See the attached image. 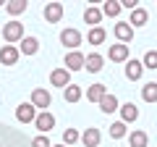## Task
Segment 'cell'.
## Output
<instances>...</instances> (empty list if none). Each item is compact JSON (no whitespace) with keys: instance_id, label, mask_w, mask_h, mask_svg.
Returning a JSON list of instances; mask_svg holds the SVG:
<instances>
[{"instance_id":"obj_13","label":"cell","mask_w":157,"mask_h":147,"mask_svg":"<svg viewBox=\"0 0 157 147\" xmlns=\"http://www.w3.org/2000/svg\"><path fill=\"white\" fill-rule=\"evenodd\" d=\"M16 47H18V53H21V55H37V53H39V40L26 34V37H24Z\"/></svg>"},{"instance_id":"obj_29","label":"cell","mask_w":157,"mask_h":147,"mask_svg":"<svg viewBox=\"0 0 157 147\" xmlns=\"http://www.w3.org/2000/svg\"><path fill=\"white\" fill-rule=\"evenodd\" d=\"M78 139H81V134H78V129H66V131H63V145H66V147L76 145Z\"/></svg>"},{"instance_id":"obj_25","label":"cell","mask_w":157,"mask_h":147,"mask_svg":"<svg viewBox=\"0 0 157 147\" xmlns=\"http://www.w3.org/2000/svg\"><path fill=\"white\" fill-rule=\"evenodd\" d=\"M141 100L144 102H157V81H147L141 87Z\"/></svg>"},{"instance_id":"obj_28","label":"cell","mask_w":157,"mask_h":147,"mask_svg":"<svg viewBox=\"0 0 157 147\" xmlns=\"http://www.w3.org/2000/svg\"><path fill=\"white\" fill-rule=\"evenodd\" d=\"M141 66L149 68V71H155V68H157V50H147L144 58H141Z\"/></svg>"},{"instance_id":"obj_15","label":"cell","mask_w":157,"mask_h":147,"mask_svg":"<svg viewBox=\"0 0 157 147\" xmlns=\"http://www.w3.org/2000/svg\"><path fill=\"white\" fill-rule=\"evenodd\" d=\"M118 110H121V121H123L126 126H128V124H134V121L139 118V108H136L134 102H123V105L118 108Z\"/></svg>"},{"instance_id":"obj_7","label":"cell","mask_w":157,"mask_h":147,"mask_svg":"<svg viewBox=\"0 0 157 147\" xmlns=\"http://www.w3.org/2000/svg\"><path fill=\"white\" fill-rule=\"evenodd\" d=\"M37 113H39V110L32 105V102H21V105L16 108V121H21V124H34Z\"/></svg>"},{"instance_id":"obj_4","label":"cell","mask_w":157,"mask_h":147,"mask_svg":"<svg viewBox=\"0 0 157 147\" xmlns=\"http://www.w3.org/2000/svg\"><path fill=\"white\" fill-rule=\"evenodd\" d=\"M34 126H37L39 134H50V131L55 129V116H52L50 110H39L37 118H34Z\"/></svg>"},{"instance_id":"obj_24","label":"cell","mask_w":157,"mask_h":147,"mask_svg":"<svg viewBox=\"0 0 157 147\" xmlns=\"http://www.w3.org/2000/svg\"><path fill=\"white\" fill-rule=\"evenodd\" d=\"M63 97H66V102H78L81 97H84V89L78 84H68L66 89H63Z\"/></svg>"},{"instance_id":"obj_32","label":"cell","mask_w":157,"mask_h":147,"mask_svg":"<svg viewBox=\"0 0 157 147\" xmlns=\"http://www.w3.org/2000/svg\"><path fill=\"white\" fill-rule=\"evenodd\" d=\"M52 147H66V145H63V142H60V145H52Z\"/></svg>"},{"instance_id":"obj_14","label":"cell","mask_w":157,"mask_h":147,"mask_svg":"<svg viewBox=\"0 0 157 147\" xmlns=\"http://www.w3.org/2000/svg\"><path fill=\"white\" fill-rule=\"evenodd\" d=\"M102 66H105V58H102L100 53H89L86 61H84V71H89V74H100Z\"/></svg>"},{"instance_id":"obj_17","label":"cell","mask_w":157,"mask_h":147,"mask_svg":"<svg viewBox=\"0 0 157 147\" xmlns=\"http://www.w3.org/2000/svg\"><path fill=\"white\" fill-rule=\"evenodd\" d=\"M97 105H100V110H102V113H107V116H110V113H115L118 108H121V102H118V97L113 95V92H107V95L102 97V100L97 102Z\"/></svg>"},{"instance_id":"obj_6","label":"cell","mask_w":157,"mask_h":147,"mask_svg":"<svg viewBox=\"0 0 157 147\" xmlns=\"http://www.w3.org/2000/svg\"><path fill=\"white\" fill-rule=\"evenodd\" d=\"M84 61H86V55L81 50H71V53H66V71L68 74H73V71H81L84 68Z\"/></svg>"},{"instance_id":"obj_30","label":"cell","mask_w":157,"mask_h":147,"mask_svg":"<svg viewBox=\"0 0 157 147\" xmlns=\"http://www.w3.org/2000/svg\"><path fill=\"white\" fill-rule=\"evenodd\" d=\"M32 147H52V145H50V139H47V134H37L32 139Z\"/></svg>"},{"instance_id":"obj_18","label":"cell","mask_w":157,"mask_h":147,"mask_svg":"<svg viewBox=\"0 0 157 147\" xmlns=\"http://www.w3.org/2000/svg\"><path fill=\"white\" fill-rule=\"evenodd\" d=\"M147 21H149V13L144 11V8H134L131 11V18H128V26L131 29H136V26H147Z\"/></svg>"},{"instance_id":"obj_1","label":"cell","mask_w":157,"mask_h":147,"mask_svg":"<svg viewBox=\"0 0 157 147\" xmlns=\"http://www.w3.org/2000/svg\"><path fill=\"white\" fill-rule=\"evenodd\" d=\"M24 37H26V34H24V24L18 21V18H11V21L3 26V40H6V45H18Z\"/></svg>"},{"instance_id":"obj_11","label":"cell","mask_w":157,"mask_h":147,"mask_svg":"<svg viewBox=\"0 0 157 147\" xmlns=\"http://www.w3.org/2000/svg\"><path fill=\"white\" fill-rule=\"evenodd\" d=\"M81 145L84 147H100V142H102V134H100V129H94V126H89V129H84L81 131Z\"/></svg>"},{"instance_id":"obj_23","label":"cell","mask_w":157,"mask_h":147,"mask_svg":"<svg viewBox=\"0 0 157 147\" xmlns=\"http://www.w3.org/2000/svg\"><path fill=\"white\" fill-rule=\"evenodd\" d=\"M147 142H149V137H147V131H141V129H134L128 134V147H147Z\"/></svg>"},{"instance_id":"obj_12","label":"cell","mask_w":157,"mask_h":147,"mask_svg":"<svg viewBox=\"0 0 157 147\" xmlns=\"http://www.w3.org/2000/svg\"><path fill=\"white\" fill-rule=\"evenodd\" d=\"M107 58H110L113 63H126V61H128V45H121V42L110 45V50H107Z\"/></svg>"},{"instance_id":"obj_22","label":"cell","mask_w":157,"mask_h":147,"mask_svg":"<svg viewBox=\"0 0 157 147\" xmlns=\"http://www.w3.org/2000/svg\"><path fill=\"white\" fill-rule=\"evenodd\" d=\"M26 8H29V3H26V0H11V3H6V13H8V16H13V18H16V16H21V13L26 11Z\"/></svg>"},{"instance_id":"obj_3","label":"cell","mask_w":157,"mask_h":147,"mask_svg":"<svg viewBox=\"0 0 157 147\" xmlns=\"http://www.w3.org/2000/svg\"><path fill=\"white\" fill-rule=\"evenodd\" d=\"M84 42V37H81V32L78 29H63L60 32V45H66V50H78V45Z\"/></svg>"},{"instance_id":"obj_8","label":"cell","mask_w":157,"mask_h":147,"mask_svg":"<svg viewBox=\"0 0 157 147\" xmlns=\"http://www.w3.org/2000/svg\"><path fill=\"white\" fill-rule=\"evenodd\" d=\"M63 13H66V8H63V3H47L45 11H42V16H45L47 24H58L63 18Z\"/></svg>"},{"instance_id":"obj_10","label":"cell","mask_w":157,"mask_h":147,"mask_svg":"<svg viewBox=\"0 0 157 147\" xmlns=\"http://www.w3.org/2000/svg\"><path fill=\"white\" fill-rule=\"evenodd\" d=\"M68 84H71V74H68L63 66L50 71V87H60V89H66Z\"/></svg>"},{"instance_id":"obj_2","label":"cell","mask_w":157,"mask_h":147,"mask_svg":"<svg viewBox=\"0 0 157 147\" xmlns=\"http://www.w3.org/2000/svg\"><path fill=\"white\" fill-rule=\"evenodd\" d=\"M32 102L37 110H47V108L52 105V95H50V89H45V87H37V89H32Z\"/></svg>"},{"instance_id":"obj_31","label":"cell","mask_w":157,"mask_h":147,"mask_svg":"<svg viewBox=\"0 0 157 147\" xmlns=\"http://www.w3.org/2000/svg\"><path fill=\"white\" fill-rule=\"evenodd\" d=\"M121 8H128V11H134V8H139V3H136V0H121Z\"/></svg>"},{"instance_id":"obj_5","label":"cell","mask_w":157,"mask_h":147,"mask_svg":"<svg viewBox=\"0 0 157 147\" xmlns=\"http://www.w3.org/2000/svg\"><path fill=\"white\" fill-rule=\"evenodd\" d=\"M113 34H115V40L121 42V45H128V42H134L136 29H131L128 21H118L115 26H113Z\"/></svg>"},{"instance_id":"obj_19","label":"cell","mask_w":157,"mask_h":147,"mask_svg":"<svg viewBox=\"0 0 157 147\" xmlns=\"http://www.w3.org/2000/svg\"><path fill=\"white\" fill-rule=\"evenodd\" d=\"M100 11H102V16L118 18V16H121V11H123V8H121V0H105V3H102V6H100Z\"/></svg>"},{"instance_id":"obj_27","label":"cell","mask_w":157,"mask_h":147,"mask_svg":"<svg viewBox=\"0 0 157 147\" xmlns=\"http://www.w3.org/2000/svg\"><path fill=\"white\" fill-rule=\"evenodd\" d=\"M107 40V32L102 26H94V29H89V45H102V42Z\"/></svg>"},{"instance_id":"obj_20","label":"cell","mask_w":157,"mask_h":147,"mask_svg":"<svg viewBox=\"0 0 157 147\" xmlns=\"http://www.w3.org/2000/svg\"><path fill=\"white\" fill-rule=\"evenodd\" d=\"M84 95H86V100H89V102H100L102 97L107 95V87L105 84H89V89H86Z\"/></svg>"},{"instance_id":"obj_9","label":"cell","mask_w":157,"mask_h":147,"mask_svg":"<svg viewBox=\"0 0 157 147\" xmlns=\"http://www.w3.org/2000/svg\"><path fill=\"white\" fill-rule=\"evenodd\" d=\"M18 58H21V53H18L16 45H3L0 47V63L3 66H16Z\"/></svg>"},{"instance_id":"obj_26","label":"cell","mask_w":157,"mask_h":147,"mask_svg":"<svg viewBox=\"0 0 157 147\" xmlns=\"http://www.w3.org/2000/svg\"><path fill=\"white\" fill-rule=\"evenodd\" d=\"M110 137H113V139H123V137H128V126H126L123 121L110 124Z\"/></svg>"},{"instance_id":"obj_21","label":"cell","mask_w":157,"mask_h":147,"mask_svg":"<svg viewBox=\"0 0 157 147\" xmlns=\"http://www.w3.org/2000/svg\"><path fill=\"white\" fill-rule=\"evenodd\" d=\"M84 21L89 24L92 29H94V26H100V21H102V11H100L97 6H89V8L84 11Z\"/></svg>"},{"instance_id":"obj_16","label":"cell","mask_w":157,"mask_h":147,"mask_svg":"<svg viewBox=\"0 0 157 147\" xmlns=\"http://www.w3.org/2000/svg\"><path fill=\"white\" fill-rule=\"evenodd\" d=\"M141 74H144V66H141V61H126V79L128 81H139Z\"/></svg>"}]
</instances>
